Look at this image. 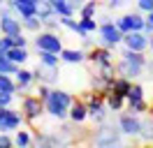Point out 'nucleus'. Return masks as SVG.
Wrapping results in <instances>:
<instances>
[{
	"label": "nucleus",
	"mask_w": 153,
	"mask_h": 148,
	"mask_svg": "<svg viewBox=\"0 0 153 148\" xmlns=\"http://www.w3.org/2000/svg\"><path fill=\"white\" fill-rule=\"evenodd\" d=\"M16 70H19V65L12 63L7 56H2V58H0V74H14Z\"/></svg>",
	"instance_id": "32"
},
{
	"label": "nucleus",
	"mask_w": 153,
	"mask_h": 148,
	"mask_svg": "<svg viewBox=\"0 0 153 148\" xmlns=\"http://www.w3.org/2000/svg\"><path fill=\"white\" fill-rule=\"evenodd\" d=\"M44 111L56 120H67V107H63V104H58V102H53V100L44 102Z\"/></svg>",
	"instance_id": "20"
},
{
	"label": "nucleus",
	"mask_w": 153,
	"mask_h": 148,
	"mask_svg": "<svg viewBox=\"0 0 153 148\" xmlns=\"http://www.w3.org/2000/svg\"><path fill=\"white\" fill-rule=\"evenodd\" d=\"M114 23H116V28H118V30H121V33H123V35H125V33H130V26H128V21H125V16H121V18H116Z\"/></svg>",
	"instance_id": "41"
},
{
	"label": "nucleus",
	"mask_w": 153,
	"mask_h": 148,
	"mask_svg": "<svg viewBox=\"0 0 153 148\" xmlns=\"http://www.w3.org/2000/svg\"><path fill=\"white\" fill-rule=\"evenodd\" d=\"M23 125V113L12 107H0V132H16Z\"/></svg>",
	"instance_id": "2"
},
{
	"label": "nucleus",
	"mask_w": 153,
	"mask_h": 148,
	"mask_svg": "<svg viewBox=\"0 0 153 148\" xmlns=\"http://www.w3.org/2000/svg\"><path fill=\"white\" fill-rule=\"evenodd\" d=\"M130 86H132V79L121 76V74H116L114 79H111V83H109V88H111V90H116V92H121V95H128Z\"/></svg>",
	"instance_id": "22"
},
{
	"label": "nucleus",
	"mask_w": 153,
	"mask_h": 148,
	"mask_svg": "<svg viewBox=\"0 0 153 148\" xmlns=\"http://www.w3.org/2000/svg\"><path fill=\"white\" fill-rule=\"evenodd\" d=\"M144 67L142 65H132L123 60V58H118L116 60V74H121V76H128V79H137V76H142Z\"/></svg>",
	"instance_id": "14"
},
{
	"label": "nucleus",
	"mask_w": 153,
	"mask_h": 148,
	"mask_svg": "<svg viewBox=\"0 0 153 148\" xmlns=\"http://www.w3.org/2000/svg\"><path fill=\"white\" fill-rule=\"evenodd\" d=\"M12 102H14V95H10V92H0V107H12Z\"/></svg>",
	"instance_id": "43"
},
{
	"label": "nucleus",
	"mask_w": 153,
	"mask_h": 148,
	"mask_svg": "<svg viewBox=\"0 0 153 148\" xmlns=\"http://www.w3.org/2000/svg\"><path fill=\"white\" fill-rule=\"evenodd\" d=\"M23 26H21V18L14 16V12H0V35H19Z\"/></svg>",
	"instance_id": "9"
},
{
	"label": "nucleus",
	"mask_w": 153,
	"mask_h": 148,
	"mask_svg": "<svg viewBox=\"0 0 153 148\" xmlns=\"http://www.w3.org/2000/svg\"><path fill=\"white\" fill-rule=\"evenodd\" d=\"M95 146H118L121 144V130L118 127H111V125H107V123H102L100 125V130H97V134H95Z\"/></svg>",
	"instance_id": "6"
},
{
	"label": "nucleus",
	"mask_w": 153,
	"mask_h": 148,
	"mask_svg": "<svg viewBox=\"0 0 153 148\" xmlns=\"http://www.w3.org/2000/svg\"><path fill=\"white\" fill-rule=\"evenodd\" d=\"M86 60L93 65H100V63H111L114 60V51L109 46H93L86 51Z\"/></svg>",
	"instance_id": "11"
},
{
	"label": "nucleus",
	"mask_w": 153,
	"mask_h": 148,
	"mask_svg": "<svg viewBox=\"0 0 153 148\" xmlns=\"http://www.w3.org/2000/svg\"><path fill=\"white\" fill-rule=\"evenodd\" d=\"M58 21H60V26H63V28L72 30V33H76V28H79V21H74L72 16H58Z\"/></svg>",
	"instance_id": "35"
},
{
	"label": "nucleus",
	"mask_w": 153,
	"mask_h": 148,
	"mask_svg": "<svg viewBox=\"0 0 153 148\" xmlns=\"http://www.w3.org/2000/svg\"><path fill=\"white\" fill-rule=\"evenodd\" d=\"M144 70H146V72L153 76V60H149V58H146V65H144Z\"/></svg>",
	"instance_id": "45"
},
{
	"label": "nucleus",
	"mask_w": 153,
	"mask_h": 148,
	"mask_svg": "<svg viewBox=\"0 0 153 148\" xmlns=\"http://www.w3.org/2000/svg\"><path fill=\"white\" fill-rule=\"evenodd\" d=\"M7 58L16 65H23L28 60V46H12L10 51H7Z\"/></svg>",
	"instance_id": "24"
},
{
	"label": "nucleus",
	"mask_w": 153,
	"mask_h": 148,
	"mask_svg": "<svg viewBox=\"0 0 153 148\" xmlns=\"http://www.w3.org/2000/svg\"><path fill=\"white\" fill-rule=\"evenodd\" d=\"M109 83L111 81H109L107 76H102L100 72H95L93 76H91V86H93L95 90H105V88H109Z\"/></svg>",
	"instance_id": "31"
},
{
	"label": "nucleus",
	"mask_w": 153,
	"mask_h": 148,
	"mask_svg": "<svg viewBox=\"0 0 153 148\" xmlns=\"http://www.w3.org/2000/svg\"><path fill=\"white\" fill-rule=\"evenodd\" d=\"M134 2H137V0H134Z\"/></svg>",
	"instance_id": "48"
},
{
	"label": "nucleus",
	"mask_w": 153,
	"mask_h": 148,
	"mask_svg": "<svg viewBox=\"0 0 153 148\" xmlns=\"http://www.w3.org/2000/svg\"><path fill=\"white\" fill-rule=\"evenodd\" d=\"M97 33H100V42H102V46L114 49V46H118L121 42H123V33L116 28L114 21H105V23H100Z\"/></svg>",
	"instance_id": "4"
},
{
	"label": "nucleus",
	"mask_w": 153,
	"mask_h": 148,
	"mask_svg": "<svg viewBox=\"0 0 153 148\" xmlns=\"http://www.w3.org/2000/svg\"><path fill=\"white\" fill-rule=\"evenodd\" d=\"M5 2H7V0H0V7H2V5H5Z\"/></svg>",
	"instance_id": "47"
},
{
	"label": "nucleus",
	"mask_w": 153,
	"mask_h": 148,
	"mask_svg": "<svg viewBox=\"0 0 153 148\" xmlns=\"http://www.w3.org/2000/svg\"><path fill=\"white\" fill-rule=\"evenodd\" d=\"M139 137L144 141H153V118L151 120H142V132H139Z\"/></svg>",
	"instance_id": "33"
},
{
	"label": "nucleus",
	"mask_w": 153,
	"mask_h": 148,
	"mask_svg": "<svg viewBox=\"0 0 153 148\" xmlns=\"http://www.w3.org/2000/svg\"><path fill=\"white\" fill-rule=\"evenodd\" d=\"M49 2L53 5V14L56 16H74V12H76L70 0H49Z\"/></svg>",
	"instance_id": "21"
},
{
	"label": "nucleus",
	"mask_w": 153,
	"mask_h": 148,
	"mask_svg": "<svg viewBox=\"0 0 153 148\" xmlns=\"http://www.w3.org/2000/svg\"><path fill=\"white\" fill-rule=\"evenodd\" d=\"M81 100L86 102V107H88V118L91 116H95V113H102V111H109L107 109V104H105V92L102 90H88L81 95Z\"/></svg>",
	"instance_id": "7"
},
{
	"label": "nucleus",
	"mask_w": 153,
	"mask_h": 148,
	"mask_svg": "<svg viewBox=\"0 0 153 148\" xmlns=\"http://www.w3.org/2000/svg\"><path fill=\"white\" fill-rule=\"evenodd\" d=\"M12 46H28V39L23 37V33H19V35L12 37Z\"/></svg>",
	"instance_id": "42"
},
{
	"label": "nucleus",
	"mask_w": 153,
	"mask_h": 148,
	"mask_svg": "<svg viewBox=\"0 0 153 148\" xmlns=\"http://www.w3.org/2000/svg\"><path fill=\"white\" fill-rule=\"evenodd\" d=\"M125 109L130 111V113H137V116H142V113H153V107L149 102L144 100H125Z\"/></svg>",
	"instance_id": "19"
},
{
	"label": "nucleus",
	"mask_w": 153,
	"mask_h": 148,
	"mask_svg": "<svg viewBox=\"0 0 153 148\" xmlns=\"http://www.w3.org/2000/svg\"><path fill=\"white\" fill-rule=\"evenodd\" d=\"M118 130L125 137H139V132H142V118L137 113H130V111L121 113L118 116Z\"/></svg>",
	"instance_id": "5"
},
{
	"label": "nucleus",
	"mask_w": 153,
	"mask_h": 148,
	"mask_svg": "<svg viewBox=\"0 0 153 148\" xmlns=\"http://www.w3.org/2000/svg\"><path fill=\"white\" fill-rule=\"evenodd\" d=\"M35 46H37V51H53V53H60V51H63V39L58 37V33L39 30L37 37H35Z\"/></svg>",
	"instance_id": "3"
},
{
	"label": "nucleus",
	"mask_w": 153,
	"mask_h": 148,
	"mask_svg": "<svg viewBox=\"0 0 153 148\" xmlns=\"http://www.w3.org/2000/svg\"><path fill=\"white\" fill-rule=\"evenodd\" d=\"M37 16H39V21L56 16V14H53V5H51L49 0H39V2H37Z\"/></svg>",
	"instance_id": "29"
},
{
	"label": "nucleus",
	"mask_w": 153,
	"mask_h": 148,
	"mask_svg": "<svg viewBox=\"0 0 153 148\" xmlns=\"http://www.w3.org/2000/svg\"><path fill=\"white\" fill-rule=\"evenodd\" d=\"M144 33L146 35H153V9L146 12V26H144Z\"/></svg>",
	"instance_id": "40"
},
{
	"label": "nucleus",
	"mask_w": 153,
	"mask_h": 148,
	"mask_svg": "<svg viewBox=\"0 0 153 148\" xmlns=\"http://www.w3.org/2000/svg\"><path fill=\"white\" fill-rule=\"evenodd\" d=\"M10 49H12V37L10 35H2V37H0V58H2V56H7Z\"/></svg>",
	"instance_id": "36"
},
{
	"label": "nucleus",
	"mask_w": 153,
	"mask_h": 148,
	"mask_svg": "<svg viewBox=\"0 0 153 148\" xmlns=\"http://www.w3.org/2000/svg\"><path fill=\"white\" fill-rule=\"evenodd\" d=\"M14 146H19V148L33 146V132H30V130H16V134H14Z\"/></svg>",
	"instance_id": "26"
},
{
	"label": "nucleus",
	"mask_w": 153,
	"mask_h": 148,
	"mask_svg": "<svg viewBox=\"0 0 153 148\" xmlns=\"http://www.w3.org/2000/svg\"><path fill=\"white\" fill-rule=\"evenodd\" d=\"M19 86L14 81V74H0V92H10V95H16Z\"/></svg>",
	"instance_id": "25"
},
{
	"label": "nucleus",
	"mask_w": 153,
	"mask_h": 148,
	"mask_svg": "<svg viewBox=\"0 0 153 148\" xmlns=\"http://www.w3.org/2000/svg\"><path fill=\"white\" fill-rule=\"evenodd\" d=\"M60 60L67 63V65H79V63L86 60V51H84V49H65V46H63Z\"/></svg>",
	"instance_id": "18"
},
{
	"label": "nucleus",
	"mask_w": 153,
	"mask_h": 148,
	"mask_svg": "<svg viewBox=\"0 0 153 148\" xmlns=\"http://www.w3.org/2000/svg\"><path fill=\"white\" fill-rule=\"evenodd\" d=\"M37 2L39 0H7V5H12L14 12H16L21 18L23 16H35V14H37Z\"/></svg>",
	"instance_id": "12"
},
{
	"label": "nucleus",
	"mask_w": 153,
	"mask_h": 148,
	"mask_svg": "<svg viewBox=\"0 0 153 148\" xmlns=\"http://www.w3.org/2000/svg\"><path fill=\"white\" fill-rule=\"evenodd\" d=\"M58 63H60V53L39 51V65H44V67H58Z\"/></svg>",
	"instance_id": "28"
},
{
	"label": "nucleus",
	"mask_w": 153,
	"mask_h": 148,
	"mask_svg": "<svg viewBox=\"0 0 153 148\" xmlns=\"http://www.w3.org/2000/svg\"><path fill=\"white\" fill-rule=\"evenodd\" d=\"M142 97H144V86L132 81L130 90H128V95H125V100H142Z\"/></svg>",
	"instance_id": "34"
},
{
	"label": "nucleus",
	"mask_w": 153,
	"mask_h": 148,
	"mask_svg": "<svg viewBox=\"0 0 153 148\" xmlns=\"http://www.w3.org/2000/svg\"><path fill=\"white\" fill-rule=\"evenodd\" d=\"M19 111L23 113V123L33 127V125L42 118V113H44V100H39L37 95H23Z\"/></svg>",
	"instance_id": "1"
},
{
	"label": "nucleus",
	"mask_w": 153,
	"mask_h": 148,
	"mask_svg": "<svg viewBox=\"0 0 153 148\" xmlns=\"http://www.w3.org/2000/svg\"><path fill=\"white\" fill-rule=\"evenodd\" d=\"M33 76H35L37 83H49V86H53V83L58 81V67H44V65H39L37 70H33Z\"/></svg>",
	"instance_id": "13"
},
{
	"label": "nucleus",
	"mask_w": 153,
	"mask_h": 148,
	"mask_svg": "<svg viewBox=\"0 0 153 148\" xmlns=\"http://www.w3.org/2000/svg\"><path fill=\"white\" fill-rule=\"evenodd\" d=\"M67 120H72L74 125H84L88 120V107H86V102L81 100V97H74V102L70 104V109H67Z\"/></svg>",
	"instance_id": "10"
},
{
	"label": "nucleus",
	"mask_w": 153,
	"mask_h": 148,
	"mask_svg": "<svg viewBox=\"0 0 153 148\" xmlns=\"http://www.w3.org/2000/svg\"><path fill=\"white\" fill-rule=\"evenodd\" d=\"M121 44L125 49H132V51H146L149 49V35L144 30H130L123 35V42Z\"/></svg>",
	"instance_id": "8"
},
{
	"label": "nucleus",
	"mask_w": 153,
	"mask_h": 148,
	"mask_svg": "<svg viewBox=\"0 0 153 148\" xmlns=\"http://www.w3.org/2000/svg\"><path fill=\"white\" fill-rule=\"evenodd\" d=\"M21 26H23L26 33H35V35H37L39 30H42V21H39L37 14H35V16H23L21 18Z\"/></svg>",
	"instance_id": "27"
},
{
	"label": "nucleus",
	"mask_w": 153,
	"mask_h": 148,
	"mask_svg": "<svg viewBox=\"0 0 153 148\" xmlns=\"http://www.w3.org/2000/svg\"><path fill=\"white\" fill-rule=\"evenodd\" d=\"M14 146V137H10V132H0V148H12Z\"/></svg>",
	"instance_id": "38"
},
{
	"label": "nucleus",
	"mask_w": 153,
	"mask_h": 148,
	"mask_svg": "<svg viewBox=\"0 0 153 148\" xmlns=\"http://www.w3.org/2000/svg\"><path fill=\"white\" fill-rule=\"evenodd\" d=\"M149 49H151V53H153V35H149Z\"/></svg>",
	"instance_id": "46"
},
{
	"label": "nucleus",
	"mask_w": 153,
	"mask_h": 148,
	"mask_svg": "<svg viewBox=\"0 0 153 148\" xmlns=\"http://www.w3.org/2000/svg\"><path fill=\"white\" fill-rule=\"evenodd\" d=\"M14 81H16V86H19V90H16V92H21V90H28L30 86L35 83L33 70H26L23 65H19V70L14 72Z\"/></svg>",
	"instance_id": "16"
},
{
	"label": "nucleus",
	"mask_w": 153,
	"mask_h": 148,
	"mask_svg": "<svg viewBox=\"0 0 153 148\" xmlns=\"http://www.w3.org/2000/svg\"><path fill=\"white\" fill-rule=\"evenodd\" d=\"M42 28H47V30H51V33H56L58 28H60V21H58L56 16H51V18H44V21H42Z\"/></svg>",
	"instance_id": "37"
},
{
	"label": "nucleus",
	"mask_w": 153,
	"mask_h": 148,
	"mask_svg": "<svg viewBox=\"0 0 153 148\" xmlns=\"http://www.w3.org/2000/svg\"><path fill=\"white\" fill-rule=\"evenodd\" d=\"M97 0H84V5L79 7V16H95L97 14Z\"/></svg>",
	"instance_id": "30"
},
{
	"label": "nucleus",
	"mask_w": 153,
	"mask_h": 148,
	"mask_svg": "<svg viewBox=\"0 0 153 148\" xmlns=\"http://www.w3.org/2000/svg\"><path fill=\"white\" fill-rule=\"evenodd\" d=\"M97 28H100V23L95 21V16H81V18H79V28H76V35L81 37V39H86L91 33H97Z\"/></svg>",
	"instance_id": "17"
},
{
	"label": "nucleus",
	"mask_w": 153,
	"mask_h": 148,
	"mask_svg": "<svg viewBox=\"0 0 153 148\" xmlns=\"http://www.w3.org/2000/svg\"><path fill=\"white\" fill-rule=\"evenodd\" d=\"M102 92H105V104L109 111H123L125 109V95L111 90V88H105Z\"/></svg>",
	"instance_id": "15"
},
{
	"label": "nucleus",
	"mask_w": 153,
	"mask_h": 148,
	"mask_svg": "<svg viewBox=\"0 0 153 148\" xmlns=\"http://www.w3.org/2000/svg\"><path fill=\"white\" fill-rule=\"evenodd\" d=\"M49 92H51V86H49V83H39V86H37V90H35V95H37L39 100H47V97H49Z\"/></svg>",
	"instance_id": "39"
},
{
	"label": "nucleus",
	"mask_w": 153,
	"mask_h": 148,
	"mask_svg": "<svg viewBox=\"0 0 153 148\" xmlns=\"http://www.w3.org/2000/svg\"><path fill=\"white\" fill-rule=\"evenodd\" d=\"M123 16H125V21H128L130 30H144V26H146V16H144L139 9L132 12V14H123Z\"/></svg>",
	"instance_id": "23"
},
{
	"label": "nucleus",
	"mask_w": 153,
	"mask_h": 148,
	"mask_svg": "<svg viewBox=\"0 0 153 148\" xmlns=\"http://www.w3.org/2000/svg\"><path fill=\"white\" fill-rule=\"evenodd\" d=\"M123 2H125V0H107V7H109V9H116V7H121Z\"/></svg>",
	"instance_id": "44"
}]
</instances>
